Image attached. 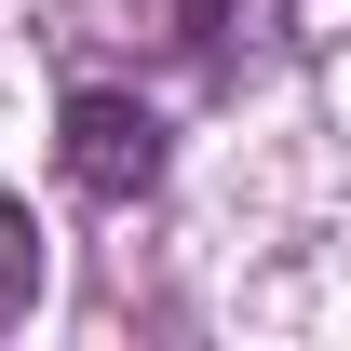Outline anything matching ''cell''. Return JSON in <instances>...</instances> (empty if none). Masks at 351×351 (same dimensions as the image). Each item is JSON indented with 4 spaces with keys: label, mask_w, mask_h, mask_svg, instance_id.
<instances>
[{
    "label": "cell",
    "mask_w": 351,
    "mask_h": 351,
    "mask_svg": "<svg viewBox=\"0 0 351 351\" xmlns=\"http://www.w3.org/2000/svg\"><path fill=\"white\" fill-rule=\"evenodd\" d=\"M41 41L68 82H135L162 108H217L298 54V0H54Z\"/></svg>",
    "instance_id": "1"
},
{
    "label": "cell",
    "mask_w": 351,
    "mask_h": 351,
    "mask_svg": "<svg viewBox=\"0 0 351 351\" xmlns=\"http://www.w3.org/2000/svg\"><path fill=\"white\" fill-rule=\"evenodd\" d=\"M176 162V135H162V95H135V82H68V108H54V176L82 189V203H149Z\"/></svg>",
    "instance_id": "2"
},
{
    "label": "cell",
    "mask_w": 351,
    "mask_h": 351,
    "mask_svg": "<svg viewBox=\"0 0 351 351\" xmlns=\"http://www.w3.org/2000/svg\"><path fill=\"white\" fill-rule=\"evenodd\" d=\"M41 311V230H27V203L0 189V324H27Z\"/></svg>",
    "instance_id": "3"
}]
</instances>
